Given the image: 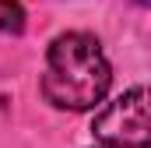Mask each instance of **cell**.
I'll list each match as a JSON object with an SVG mask.
<instances>
[{
    "label": "cell",
    "mask_w": 151,
    "mask_h": 148,
    "mask_svg": "<svg viewBox=\"0 0 151 148\" xmlns=\"http://www.w3.org/2000/svg\"><path fill=\"white\" fill-rule=\"evenodd\" d=\"M113 67L102 42L88 32H60L46 46V67L39 78L42 99L63 113H88L106 102Z\"/></svg>",
    "instance_id": "obj_1"
},
{
    "label": "cell",
    "mask_w": 151,
    "mask_h": 148,
    "mask_svg": "<svg viewBox=\"0 0 151 148\" xmlns=\"http://www.w3.org/2000/svg\"><path fill=\"white\" fill-rule=\"evenodd\" d=\"M91 134L102 145L151 148V85H134L106 102L91 120Z\"/></svg>",
    "instance_id": "obj_2"
},
{
    "label": "cell",
    "mask_w": 151,
    "mask_h": 148,
    "mask_svg": "<svg viewBox=\"0 0 151 148\" xmlns=\"http://www.w3.org/2000/svg\"><path fill=\"white\" fill-rule=\"evenodd\" d=\"M0 32H11V36L25 32V7L18 0H0Z\"/></svg>",
    "instance_id": "obj_3"
},
{
    "label": "cell",
    "mask_w": 151,
    "mask_h": 148,
    "mask_svg": "<svg viewBox=\"0 0 151 148\" xmlns=\"http://www.w3.org/2000/svg\"><path fill=\"white\" fill-rule=\"evenodd\" d=\"M95 148H119V145H102V141H99V145H95Z\"/></svg>",
    "instance_id": "obj_4"
},
{
    "label": "cell",
    "mask_w": 151,
    "mask_h": 148,
    "mask_svg": "<svg viewBox=\"0 0 151 148\" xmlns=\"http://www.w3.org/2000/svg\"><path fill=\"white\" fill-rule=\"evenodd\" d=\"M137 4H151V0H137Z\"/></svg>",
    "instance_id": "obj_5"
}]
</instances>
